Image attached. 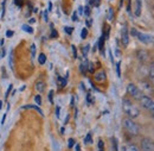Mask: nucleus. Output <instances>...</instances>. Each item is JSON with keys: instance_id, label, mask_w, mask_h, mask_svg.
<instances>
[{"instance_id": "obj_1", "label": "nucleus", "mask_w": 154, "mask_h": 151, "mask_svg": "<svg viewBox=\"0 0 154 151\" xmlns=\"http://www.w3.org/2000/svg\"><path fill=\"white\" fill-rule=\"evenodd\" d=\"M122 110H123L125 113L128 115V118H131V119L137 118L139 114H140L139 108L135 106L129 99H127V98H125V99L122 100Z\"/></svg>"}, {"instance_id": "obj_2", "label": "nucleus", "mask_w": 154, "mask_h": 151, "mask_svg": "<svg viewBox=\"0 0 154 151\" xmlns=\"http://www.w3.org/2000/svg\"><path fill=\"white\" fill-rule=\"evenodd\" d=\"M122 125H123V129L129 133V134H132V136L139 134V131H140V130H139V126H137V124L135 123L133 119H131V118L123 119Z\"/></svg>"}, {"instance_id": "obj_3", "label": "nucleus", "mask_w": 154, "mask_h": 151, "mask_svg": "<svg viewBox=\"0 0 154 151\" xmlns=\"http://www.w3.org/2000/svg\"><path fill=\"white\" fill-rule=\"evenodd\" d=\"M132 35L135 36L141 43H143L146 45H149V44H153L154 43V38L152 36H149L147 34H143V32H140L136 29H132Z\"/></svg>"}, {"instance_id": "obj_4", "label": "nucleus", "mask_w": 154, "mask_h": 151, "mask_svg": "<svg viewBox=\"0 0 154 151\" xmlns=\"http://www.w3.org/2000/svg\"><path fill=\"white\" fill-rule=\"evenodd\" d=\"M139 101H140L141 106H142L145 110L149 111L151 113H154V100L152 98H149L148 95H142Z\"/></svg>"}, {"instance_id": "obj_5", "label": "nucleus", "mask_w": 154, "mask_h": 151, "mask_svg": "<svg viewBox=\"0 0 154 151\" xmlns=\"http://www.w3.org/2000/svg\"><path fill=\"white\" fill-rule=\"evenodd\" d=\"M127 92H128V94L131 95L133 99H136V100H140L141 96L143 95L142 92L140 91V88L137 86H135L134 83H129L127 86Z\"/></svg>"}, {"instance_id": "obj_6", "label": "nucleus", "mask_w": 154, "mask_h": 151, "mask_svg": "<svg viewBox=\"0 0 154 151\" xmlns=\"http://www.w3.org/2000/svg\"><path fill=\"white\" fill-rule=\"evenodd\" d=\"M141 149L142 151H154V142L149 138L141 139Z\"/></svg>"}, {"instance_id": "obj_7", "label": "nucleus", "mask_w": 154, "mask_h": 151, "mask_svg": "<svg viewBox=\"0 0 154 151\" xmlns=\"http://www.w3.org/2000/svg\"><path fill=\"white\" fill-rule=\"evenodd\" d=\"M121 42H122L123 47H127L129 43V32H128V29L126 25H123V27L121 30Z\"/></svg>"}, {"instance_id": "obj_8", "label": "nucleus", "mask_w": 154, "mask_h": 151, "mask_svg": "<svg viewBox=\"0 0 154 151\" xmlns=\"http://www.w3.org/2000/svg\"><path fill=\"white\" fill-rule=\"evenodd\" d=\"M136 57H137V59L140 62H143V63L148 61V54L145 50H137L136 51Z\"/></svg>"}, {"instance_id": "obj_9", "label": "nucleus", "mask_w": 154, "mask_h": 151, "mask_svg": "<svg viewBox=\"0 0 154 151\" xmlns=\"http://www.w3.org/2000/svg\"><path fill=\"white\" fill-rule=\"evenodd\" d=\"M141 10H142V0H135L134 14L136 17H140L141 16Z\"/></svg>"}, {"instance_id": "obj_10", "label": "nucleus", "mask_w": 154, "mask_h": 151, "mask_svg": "<svg viewBox=\"0 0 154 151\" xmlns=\"http://www.w3.org/2000/svg\"><path fill=\"white\" fill-rule=\"evenodd\" d=\"M140 87H141V89L140 91H145V92H147V93H153V91H152V87H151V85L148 83V82H140Z\"/></svg>"}, {"instance_id": "obj_11", "label": "nucleus", "mask_w": 154, "mask_h": 151, "mask_svg": "<svg viewBox=\"0 0 154 151\" xmlns=\"http://www.w3.org/2000/svg\"><path fill=\"white\" fill-rule=\"evenodd\" d=\"M106 77H107L106 73L103 70H100V72H97L96 74H95V81H97V82H104Z\"/></svg>"}, {"instance_id": "obj_12", "label": "nucleus", "mask_w": 154, "mask_h": 151, "mask_svg": "<svg viewBox=\"0 0 154 151\" xmlns=\"http://www.w3.org/2000/svg\"><path fill=\"white\" fill-rule=\"evenodd\" d=\"M36 89L38 93H43L45 91V82H43L42 80H39L36 82Z\"/></svg>"}, {"instance_id": "obj_13", "label": "nucleus", "mask_w": 154, "mask_h": 151, "mask_svg": "<svg viewBox=\"0 0 154 151\" xmlns=\"http://www.w3.org/2000/svg\"><path fill=\"white\" fill-rule=\"evenodd\" d=\"M104 42H106V37L102 35L101 38H100V40H98V50L101 51V54H104Z\"/></svg>"}, {"instance_id": "obj_14", "label": "nucleus", "mask_w": 154, "mask_h": 151, "mask_svg": "<svg viewBox=\"0 0 154 151\" xmlns=\"http://www.w3.org/2000/svg\"><path fill=\"white\" fill-rule=\"evenodd\" d=\"M121 151H139V149L135 145H133V144H127V145H125L122 148Z\"/></svg>"}, {"instance_id": "obj_15", "label": "nucleus", "mask_w": 154, "mask_h": 151, "mask_svg": "<svg viewBox=\"0 0 154 151\" xmlns=\"http://www.w3.org/2000/svg\"><path fill=\"white\" fill-rule=\"evenodd\" d=\"M93 143V136H91V132L87 133V136H85V138H84V144H87V145H89V144H91Z\"/></svg>"}, {"instance_id": "obj_16", "label": "nucleus", "mask_w": 154, "mask_h": 151, "mask_svg": "<svg viewBox=\"0 0 154 151\" xmlns=\"http://www.w3.org/2000/svg\"><path fill=\"white\" fill-rule=\"evenodd\" d=\"M21 29H23L25 32H27V34H33V29H32L30 25H27V24H24V25L21 26Z\"/></svg>"}, {"instance_id": "obj_17", "label": "nucleus", "mask_w": 154, "mask_h": 151, "mask_svg": "<svg viewBox=\"0 0 154 151\" xmlns=\"http://www.w3.org/2000/svg\"><path fill=\"white\" fill-rule=\"evenodd\" d=\"M23 108H33V110H36L39 114L43 115V112H42V110L39 108L38 106H35V105H26V106H23Z\"/></svg>"}, {"instance_id": "obj_18", "label": "nucleus", "mask_w": 154, "mask_h": 151, "mask_svg": "<svg viewBox=\"0 0 154 151\" xmlns=\"http://www.w3.org/2000/svg\"><path fill=\"white\" fill-rule=\"evenodd\" d=\"M38 62H39V64H42V66L45 64V62H46V55L42 53V54L38 56Z\"/></svg>"}, {"instance_id": "obj_19", "label": "nucleus", "mask_w": 154, "mask_h": 151, "mask_svg": "<svg viewBox=\"0 0 154 151\" xmlns=\"http://www.w3.org/2000/svg\"><path fill=\"white\" fill-rule=\"evenodd\" d=\"M114 18V11H113V8H109L108 11H107V19L109 20V21H112Z\"/></svg>"}, {"instance_id": "obj_20", "label": "nucleus", "mask_w": 154, "mask_h": 151, "mask_svg": "<svg viewBox=\"0 0 154 151\" xmlns=\"http://www.w3.org/2000/svg\"><path fill=\"white\" fill-rule=\"evenodd\" d=\"M112 148H113V151H119V148H117V140H116L115 137H112Z\"/></svg>"}, {"instance_id": "obj_21", "label": "nucleus", "mask_w": 154, "mask_h": 151, "mask_svg": "<svg viewBox=\"0 0 154 151\" xmlns=\"http://www.w3.org/2000/svg\"><path fill=\"white\" fill-rule=\"evenodd\" d=\"M58 85H59L60 88L65 87V85H66V79H62L60 76H58Z\"/></svg>"}, {"instance_id": "obj_22", "label": "nucleus", "mask_w": 154, "mask_h": 151, "mask_svg": "<svg viewBox=\"0 0 154 151\" xmlns=\"http://www.w3.org/2000/svg\"><path fill=\"white\" fill-rule=\"evenodd\" d=\"M149 80H151V82L154 85V64L151 67V69H149Z\"/></svg>"}, {"instance_id": "obj_23", "label": "nucleus", "mask_w": 154, "mask_h": 151, "mask_svg": "<svg viewBox=\"0 0 154 151\" xmlns=\"http://www.w3.org/2000/svg\"><path fill=\"white\" fill-rule=\"evenodd\" d=\"M87 36H88V29L87 27H83L82 31H81V38L82 39H85Z\"/></svg>"}, {"instance_id": "obj_24", "label": "nucleus", "mask_w": 154, "mask_h": 151, "mask_svg": "<svg viewBox=\"0 0 154 151\" xmlns=\"http://www.w3.org/2000/svg\"><path fill=\"white\" fill-rule=\"evenodd\" d=\"M89 49H90V45H89V44H87V45L83 48V56H84V57L88 55V51H89Z\"/></svg>"}, {"instance_id": "obj_25", "label": "nucleus", "mask_w": 154, "mask_h": 151, "mask_svg": "<svg viewBox=\"0 0 154 151\" xmlns=\"http://www.w3.org/2000/svg\"><path fill=\"white\" fill-rule=\"evenodd\" d=\"M64 31H65L68 35H71V34H72V31H74V27H70V26H65V27H64Z\"/></svg>"}, {"instance_id": "obj_26", "label": "nucleus", "mask_w": 154, "mask_h": 151, "mask_svg": "<svg viewBox=\"0 0 154 151\" xmlns=\"http://www.w3.org/2000/svg\"><path fill=\"white\" fill-rule=\"evenodd\" d=\"M31 56H32V58H35V56H36V45L35 44L31 45Z\"/></svg>"}, {"instance_id": "obj_27", "label": "nucleus", "mask_w": 154, "mask_h": 151, "mask_svg": "<svg viewBox=\"0 0 154 151\" xmlns=\"http://www.w3.org/2000/svg\"><path fill=\"white\" fill-rule=\"evenodd\" d=\"M120 67H121V63H120V62H117V64H116V74H117V76H119V77L121 76V70H120Z\"/></svg>"}, {"instance_id": "obj_28", "label": "nucleus", "mask_w": 154, "mask_h": 151, "mask_svg": "<svg viewBox=\"0 0 154 151\" xmlns=\"http://www.w3.org/2000/svg\"><path fill=\"white\" fill-rule=\"evenodd\" d=\"M83 10H84V12H83V13H84L85 16H89V14H90V12H91V11H90V6H85Z\"/></svg>"}, {"instance_id": "obj_29", "label": "nucleus", "mask_w": 154, "mask_h": 151, "mask_svg": "<svg viewBox=\"0 0 154 151\" xmlns=\"http://www.w3.org/2000/svg\"><path fill=\"white\" fill-rule=\"evenodd\" d=\"M68 143H69V144H68V146H69V148H72V146L76 144V142H75V139H74V138H70Z\"/></svg>"}, {"instance_id": "obj_30", "label": "nucleus", "mask_w": 154, "mask_h": 151, "mask_svg": "<svg viewBox=\"0 0 154 151\" xmlns=\"http://www.w3.org/2000/svg\"><path fill=\"white\" fill-rule=\"evenodd\" d=\"M12 87H13L12 85H10V86H8V88H7V91H6V94H5V99H7V98H8V95H10V93L12 92Z\"/></svg>"}, {"instance_id": "obj_31", "label": "nucleus", "mask_w": 154, "mask_h": 151, "mask_svg": "<svg viewBox=\"0 0 154 151\" xmlns=\"http://www.w3.org/2000/svg\"><path fill=\"white\" fill-rule=\"evenodd\" d=\"M5 8H6V1H4V4H2V8H1V19H4V16H5Z\"/></svg>"}, {"instance_id": "obj_32", "label": "nucleus", "mask_w": 154, "mask_h": 151, "mask_svg": "<svg viewBox=\"0 0 154 151\" xmlns=\"http://www.w3.org/2000/svg\"><path fill=\"white\" fill-rule=\"evenodd\" d=\"M87 100H88V104H93V102H94V99L91 98V94H90V93L87 94Z\"/></svg>"}, {"instance_id": "obj_33", "label": "nucleus", "mask_w": 154, "mask_h": 151, "mask_svg": "<svg viewBox=\"0 0 154 151\" xmlns=\"http://www.w3.org/2000/svg\"><path fill=\"white\" fill-rule=\"evenodd\" d=\"M35 100H36V102H37V105H38V106L42 105V98H40V95H36Z\"/></svg>"}, {"instance_id": "obj_34", "label": "nucleus", "mask_w": 154, "mask_h": 151, "mask_svg": "<svg viewBox=\"0 0 154 151\" xmlns=\"http://www.w3.org/2000/svg\"><path fill=\"white\" fill-rule=\"evenodd\" d=\"M10 67H11V69H13V55H12V53L10 54Z\"/></svg>"}, {"instance_id": "obj_35", "label": "nucleus", "mask_w": 154, "mask_h": 151, "mask_svg": "<svg viewBox=\"0 0 154 151\" xmlns=\"http://www.w3.org/2000/svg\"><path fill=\"white\" fill-rule=\"evenodd\" d=\"M98 149H104V143L102 139H98Z\"/></svg>"}, {"instance_id": "obj_36", "label": "nucleus", "mask_w": 154, "mask_h": 151, "mask_svg": "<svg viewBox=\"0 0 154 151\" xmlns=\"http://www.w3.org/2000/svg\"><path fill=\"white\" fill-rule=\"evenodd\" d=\"M49 100H50V102H54V91L49 92Z\"/></svg>"}, {"instance_id": "obj_37", "label": "nucleus", "mask_w": 154, "mask_h": 151, "mask_svg": "<svg viewBox=\"0 0 154 151\" xmlns=\"http://www.w3.org/2000/svg\"><path fill=\"white\" fill-rule=\"evenodd\" d=\"M71 49H72V55H74V58H77V50H76V47H75V45H72V47H71Z\"/></svg>"}, {"instance_id": "obj_38", "label": "nucleus", "mask_w": 154, "mask_h": 151, "mask_svg": "<svg viewBox=\"0 0 154 151\" xmlns=\"http://www.w3.org/2000/svg\"><path fill=\"white\" fill-rule=\"evenodd\" d=\"M90 5H93V6H98L100 5V0H91L90 1Z\"/></svg>"}, {"instance_id": "obj_39", "label": "nucleus", "mask_w": 154, "mask_h": 151, "mask_svg": "<svg viewBox=\"0 0 154 151\" xmlns=\"http://www.w3.org/2000/svg\"><path fill=\"white\" fill-rule=\"evenodd\" d=\"M57 36H58L57 31H56V30H52V31H51V38H56Z\"/></svg>"}, {"instance_id": "obj_40", "label": "nucleus", "mask_w": 154, "mask_h": 151, "mask_svg": "<svg viewBox=\"0 0 154 151\" xmlns=\"http://www.w3.org/2000/svg\"><path fill=\"white\" fill-rule=\"evenodd\" d=\"M72 20H74V21H78V18H77V12H74V13H72Z\"/></svg>"}, {"instance_id": "obj_41", "label": "nucleus", "mask_w": 154, "mask_h": 151, "mask_svg": "<svg viewBox=\"0 0 154 151\" xmlns=\"http://www.w3.org/2000/svg\"><path fill=\"white\" fill-rule=\"evenodd\" d=\"M6 36H7V37H12V36H13V31H11V30H8V31L6 32Z\"/></svg>"}, {"instance_id": "obj_42", "label": "nucleus", "mask_w": 154, "mask_h": 151, "mask_svg": "<svg viewBox=\"0 0 154 151\" xmlns=\"http://www.w3.org/2000/svg\"><path fill=\"white\" fill-rule=\"evenodd\" d=\"M44 19H45V21H49V17H48V11H44Z\"/></svg>"}, {"instance_id": "obj_43", "label": "nucleus", "mask_w": 154, "mask_h": 151, "mask_svg": "<svg viewBox=\"0 0 154 151\" xmlns=\"http://www.w3.org/2000/svg\"><path fill=\"white\" fill-rule=\"evenodd\" d=\"M5 120H6V113L4 114L2 119H1V126H4V124H5Z\"/></svg>"}, {"instance_id": "obj_44", "label": "nucleus", "mask_w": 154, "mask_h": 151, "mask_svg": "<svg viewBox=\"0 0 154 151\" xmlns=\"http://www.w3.org/2000/svg\"><path fill=\"white\" fill-rule=\"evenodd\" d=\"M5 55H6V49L2 48V49H1V57H5Z\"/></svg>"}, {"instance_id": "obj_45", "label": "nucleus", "mask_w": 154, "mask_h": 151, "mask_svg": "<svg viewBox=\"0 0 154 151\" xmlns=\"http://www.w3.org/2000/svg\"><path fill=\"white\" fill-rule=\"evenodd\" d=\"M78 13H79L81 16L83 14V7H82V6H79V7H78Z\"/></svg>"}, {"instance_id": "obj_46", "label": "nucleus", "mask_w": 154, "mask_h": 151, "mask_svg": "<svg viewBox=\"0 0 154 151\" xmlns=\"http://www.w3.org/2000/svg\"><path fill=\"white\" fill-rule=\"evenodd\" d=\"M87 26H91V19H88L87 20Z\"/></svg>"}, {"instance_id": "obj_47", "label": "nucleus", "mask_w": 154, "mask_h": 151, "mask_svg": "<svg viewBox=\"0 0 154 151\" xmlns=\"http://www.w3.org/2000/svg\"><path fill=\"white\" fill-rule=\"evenodd\" d=\"M56 114H57V117L59 118V106H57V108H56Z\"/></svg>"}, {"instance_id": "obj_48", "label": "nucleus", "mask_w": 154, "mask_h": 151, "mask_svg": "<svg viewBox=\"0 0 154 151\" xmlns=\"http://www.w3.org/2000/svg\"><path fill=\"white\" fill-rule=\"evenodd\" d=\"M51 10H52V4L50 2V4H49V11H51Z\"/></svg>"}, {"instance_id": "obj_49", "label": "nucleus", "mask_w": 154, "mask_h": 151, "mask_svg": "<svg viewBox=\"0 0 154 151\" xmlns=\"http://www.w3.org/2000/svg\"><path fill=\"white\" fill-rule=\"evenodd\" d=\"M76 151H81V148H79V145H76Z\"/></svg>"}, {"instance_id": "obj_50", "label": "nucleus", "mask_w": 154, "mask_h": 151, "mask_svg": "<svg viewBox=\"0 0 154 151\" xmlns=\"http://www.w3.org/2000/svg\"><path fill=\"white\" fill-rule=\"evenodd\" d=\"M1 108H2V101L0 100V110H1Z\"/></svg>"}, {"instance_id": "obj_51", "label": "nucleus", "mask_w": 154, "mask_h": 151, "mask_svg": "<svg viewBox=\"0 0 154 151\" xmlns=\"http://www.w3.org/2000/svg\"><path fill=\"white\" fill-rule=\"evenodd\" d=\"M1 58H2V57H1V53H0V59H1Z\"/></svg>"}, {"instance_id": "obj_52", "label": "nucleus", "mask_w": 154, "mask_h": 151, "mask_svg": "<svg viewBox=\"0 0 154 151\" xmlns=\"http://www.w3.org/2000/svg\"><path fill=\"white\" fill-rule=\"evenodd\" d=\"M152 115H153V119H154V113H152Z\"/></svg>"}]
</instances>
